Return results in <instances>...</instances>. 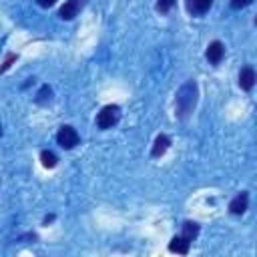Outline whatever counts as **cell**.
I'll use <instances>...</instances> for the list:
<instances>
[{
    "mask_svg": "<svg viewBox=\"0 0 257 257\" xmlns=\"http://www.w3.org/2000/svg\"><path fill=\"white\" fill-rule=\"evenodd\" d=\"M195 104H197V82L187 80L177 92V114L181 118H187L193 112Z\"/></svg>",
    "mask_w": 257,
    "mask_h": 257,
    "instance_id": "1",
    "label": "cell"
},
{
    "mask_svg": "<svg viewBox=\"0 0 257 257\" xmlns=\"http://www.w3.org/2000/svg\"><path fill=\"white\" fill-rule=\"evenodd\" d=\"M120 118V108L116 104H106L98 114H96V124L98 128L106 131V128H112Z\"/></svg>",
    "mask_w": 257,
    "mask_h": 257,
    "instance_id": "2",
    "label": "cell"
},
{
    "mask_svg": "<svg viewBox=\"0 0 257 257\" xmlns=\"http://www.w3.org/2000/svg\"><path fill=\"white\" fill-rule=\"evenodd\" d=\"M56 141H58V145H60L62 149H74V147L78 145L80 137H78L76 128L64 124V126L58 128V133H56Z\"/></svg>",
    "mask_w": 257,
    "mask_h": 257,
    "instance_id": "3",
    "label": "cell"
},
{
    "mask_svg": "<svg viewBox=\"0 0 257 257\" xmlns=\"http://www.w3.org/2000/svg\"><path fill=\"white\" fill-rule=\"evenodd\" d=\"M80 6H82V0H66L62 6H60V18H64V20H72L76 14H78V10H80Z\"/></svg>",
    "mask_w": 257,
    "mask_h": 257,
    "instance_id": "4",
    "label": "cell"
},
{
    "mask_svg": "<svg viewBox=\"0 0 257 257\" xmlns=\"http://www.w3.org/2000/svg\"><path fill=\"white\" fill-rule=\"evenodd\" d=\"M223 56H225V46H223L219 40H213V42L207 46V60L213 62V64H219Z\"/></svg>",
    "mask_w": 257,
    "mask_h": 257,
    "instance_id": "5",
    "label": "cell"
},
{
    "mask_svg": "<svg viewBox=\"0 0 257 257\" xmlns=\"http://www.w3.org/2000/svg\"><path fill=\"white\" fill-rule=\"evenodd\" d=\"M247 205H249V195L243 191V193H239V195L229 203V211H231L233 215H243V213L247 211Z\"/></svg>",
    "mask_w": 257,
    "mask_h": 257,
    "instance_id": "6",
    "label": "cell"
},
{
    "mask_svg": "<svg viewBox=\"0 0 257 257\" xmlns=\"http://www.w3.org/2000/svg\"><path fill=\"white\" fill-rule=\"evenodd\" d=\"M255 84V70L251 66H245L241 72H239V86L243 90H251Z\"/></svg>",
    "mask_w": 257,
    "mask_h": 257,
    "instance_id": "7",
    "label": "cell"
},
{
    "mask_svg": "<svg viewBox=\"0 0 257 257\" xmlns=\"http://www.w3.org/2000/svg\"><path fill=\"white\" fill-rule=\"evenodd\" d=\"M211 4L213 0H187V10L195 16H201L211 8Z\"/></svg>",
    "mask_w": 257,
    "mask_h": 257,
    "instance_id": "8",
    "label": "cell"
},
{
    "mask_svg": "<svg viewBox=\"0 0 257 257\" xmlns=\"http://www.w3.org/2000/svg\"><path fill=\"white\" fill-rule=\"evenodd\" d=\"M189 245H191V241H187L185 237H173L171 243H169V251L187 255V253H189Z\"/></svg>",
    "mask_w": 257,
    "mask_h": 257,
    "instance_id": "9",
    "label": "cell"
},
{
    "mask_svg": "<svg viewBox=\"0 0 257 257\" xmlns=\"http://www.w3.org/2000/svg\"><path fill=\"white\" fill-rule=\"evenodd\" d=\"M169 145H171V139H169L167 135H159V137L155 139V145H153L151 155H153V157H161V155H165V151L169 149Z\"/></svg>",
    "mask_w": 257,
    "mask_h": 257,
    "instance_id": "10",
    "label": "cell"
},
{
    "mask_svg": "<svg viewBox=\"0 0 257 257\" xmlns=\"http://www.w3.org/2000/svg\"><path fill=\"white\" fill-rule=\"evenodd\" d=\"M197 235H199V225L193 223V221H185L183 223V235L181 237H185L187 241H193Z\"/></svg>",
    "mask_w": 257,
    "mask_h": 257,
    "instance_id": "11",
    "label": "cell"
},
{
    "mask_svg": "<svg viewBox=\"0 0 257 257\" xmlns=\"http://www.w3.org/2000/svg\"><path fill=\"white\" fill-rule=\"evenodd\" d=\"M40 161H42V165H44L46 169H52L58 159H56V155H54L52 151H42V153H40Z\"/></svg>",
    "mask_w": 257,
    "mask_h": 257,
    "instance_id": "12",
    "label": "cell"
},
{
    "mask_svg": "<svg viewBox=\"0 0 257 257\" xmlns=\"http://www.w3.org/2000/svg\"><path fill=\"white\" fill-rule=\"evenodd\" d=\"M50 98H52V88H50L48 84H44V86L40 88V92L36 94V102L44 104V102H50Z\"/></svg>",
    "mask_w": 257,
    "mask_h": 257,
    "instance_id": "13",
    "label": "cell"
},
{
    "mask_svg": "<svg viewBox=\"0 0 257 257\" xmlns=\"http://www.w3.org/2000/svg\"><path fill=\"white\" fill-rule=\"evenodd\" d=\"M173 4H175V0H159L157 2V10L159 12H169L173 8Z\"/></svg>",
    "mask_w": 257,
    "mask_h": 257,
    "instance_id": "14",
    "label": "cell"
},
{
    "mask_svg": "<svg viewBox=\"0 0 257 257\" xmlns=\"http://www.w3.org/2000/svg\"><path fill=\"white\" fill-rule=\"evenodd\" d=\"M14 60H16V54H8V56H6V60H4V64L0 66V72H4L6 68H10V64H12Z\"/></svg>",
    "mask_w": 257,
    "mask_h": 257,
    "instance_id": "15",
    "label": "cell"
},
{
    "mask_svg": "<svg viewBox=\"0 0 257 257\" xmlns=\"http://www.w3.org/2000/svg\"><path fill=\"white\" fill-rule=\"evenodd\" d=\"M251 2H253V0H231V6L239 10V8H245V6H249Z\"/></svg>",
    "mask_w": 257,
    "mask_h": 257,
    "instance_id": "16",
    "label": "cell"
},
{
    "mask_svg": "<svg viewBox=\"0 0 257 257\" xmlns=\"http://www.w3.org/2000/svg\"><path fill=\"white\" fill-rule=\"evenodd\" d=\"M36 2H38V4L42 6V8H48V6H52V4L56 2V0H36Z\"/></svg>",
    "mask_w": 257,
    "mask_h": 257,
    "instance_id": "17",
    "label": "cell"
},
{
    "mask_svg": "<svg viewBox=\"0 0 257 257\" xmlns=\"http://www.w3.org/2000/svg\"><path fill=\"white\" fill-rule=\"evenodd\" d=\"M0 133H2V128H0Z\"/></svg>",
    "mask_w": 257,
    "mask_h": 257,
    "instance_id": "18",
    "label": "cell"
}]
</instances>
